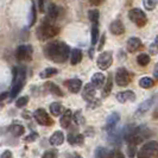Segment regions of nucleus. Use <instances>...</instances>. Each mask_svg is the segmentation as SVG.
I'll list each match as a JSON object with an SVG mask.
<instances>
[{
    "label": "nucleus",
    "mask_w": 158,
    "mask_h": 158,
    "mask_svg": "<svg viewBox=\"0 0 158 158\" xmlns=\"http://www.w3.org/2000/svg\"><path fill=\"white\" fill-rule=\"evenodd\" d=\"M139 86L144 89H149V88L153 87L155 86V81L151 77H148V76H144L142 79L139 80Z\"/></svg>",
    "instance_id": "bb28decb"
},
{
    "label": "nucleus",
    "mask_w": 158,
    "mask_h": 158,
    "mask_svg": "<svg viewBox=\"0 0 158 158\" xmlns=\"http://www.w3.org/2000/svg\"><path fill=\"white\" fill-rule=\"evenodd\" d=\"M32 54H33V49L30 44H25V45H19L16 50V57L18 61L20 62H27L31 61Z\"/></svg>",
    "instance_id": "423d86ee"
},
{
    "label": "nucleus",
    "mask_w": 158,
    "mask_h": 158,
    "mask_svg": "<svg viewBox=\"0 0 158 158\" xmlns=\"http://www.w3.org/2000/svg\"><path fill=\"white\" fill-rule=\"evenodd\" d=\"M105 40H106V36H105V33H103L102 36H101V38L99 40V45H98V50H102L103 45H105Z\"/></svg>",
    "instance_id": "79ce46f5"
},
{
    "label": "nucleus",
    "mask_w": 158,
    "mask_h": 158,
    "mask_svg": "<svg viewBox=\"0 0 158 158\" xmlns=\"http://www.w3.org/2000/svg\"><path fill=\"white\" fill-rule=\"evenodd\" d=\"M157 156H158V155H157Z\"/></svg>",
    "instance_id": "603ef678"
},
{
    "label": "nucleus",
    "mask_w": 158,
    "mask_h": 158,
    "mask_svg": "<svg viewBox=\"0 0 158 158\" xmlns=\"http://www.w3.org/2000/svg\"><path fill=\"white\" fill-rule=\"evenodd\" d=\"M38 6H40V12H44V1L43 0H38Z\"/></svg>",
    "instance_id": "49530a36"
},
{
    "label": "nucleus",
    "mask_w": 158,
    "mask_h": 158,
    "mask_svg": "<svg viewBox=\"0 0 158 158\" xmlns=\"http://www.w3.org/2000/svg\"><path fill=\"white\" fill-rule=\"evenodd\" d=\"M49 143H50L51 145H54V146H60V145H62L64 143L63 132H61V131L54 132L52 135L50 137V139H49Z\"/></svg>",
    "instance_id": "dca6fc26"
},
{
    "label": "nucleus",
    "mask_w": 158,
    "mask_h": 158,
    "mask_svg": "<svg viewBox=\"0 0 158 158\" xmlns=\"http://www.w3.org/2000/svg\"><path fill=\"white\" fill-rule=\"evenodd\" d=\"M96 88L92 85V83H87L85 88H83V92H82V98L89 102V101H92L93 99L95 98V93H96V90H95Z\"/></svg>",
    "instance_id": "4468645a"
},
{
    "label": "nucleus",
    "mask_w": 158,
    "mask_h": 158,
    "mask_svg": "<svg viewBox=\"0 0 158 158\" xmlns=\"http://www.w3.org/2000/svg\"><path fill=\"white\" fill-rule=\"evenodd\" d=\"M73 156H74V158H82V156L79 155V153H76V152H75V153H73Z\"/></svg>",
    "instance_id": "8fccbe9b"
},
{
    "label": "nucleus",
    "mask_w": 158,
    "mask_h": 158,
    "mask_svg": "<svg viewBox=\"0 0 158 158\" xmlns=\"http://www.w3.org/2000/svg\"><path fill=\"white\" fill-rule=\"evenodd\" d=\"M99 17H100V12L98 10H89L88 11V18L95 25H98V23H99Z\"/></svg>",
    "instance_id": "7c9ffc66"
},
{
    "label": "nucleus",
    "mask_w": 158,
    "mask_h": 158,
    "mask_svg": "<svg viewBox=\"0 0 158 158\" xmlns=\"http://www.w3.org/2000/svg\"><path fill=\"white\" fill-rule=\"evenodd\" d=\"M112 158H125V156L123 155V152L121 151H113V157Z\"/></svg>",
    "instance_id": "37998d69"
},
{
    "label": "nucleus",
    "mask_w": 158,
    "mask_h": 158,
    "mask_svg": "<svg viewBox=\"0 0 158 158\" xmlns=\"http://www.w3.org/2000/svg\"><path fill=\"white\" fill-rule=\"evenodd\" d=\"M106 81V77L102 73H95L94 75L92 76V80H90V83L94 86L95 88H101L103 86Z\"/></svg>",
    "instance_id": "a211bd4d"
},
{
    "label": "nucleus",
    "mask_w": 158,
    "mask_h": 158,
    "mask_svg": "<svg viewBox=\"0 0 158 158\" xmlns=\"http://www.w3.org/2000/svg\"><path fill=\"white\" fill-rule=\"evenodd\" d=\"M58 32H60V29L57 26L44 20L40 26V29L37 30V37H40V40H48V38L55 37Z\"/></svg>",
    "instance_id": "7ed1b4c3"
},
{
    "label": "nucleus",
    "mask_w": 158,
    "mask_h": 158,
    "mask_svg": "<svg viewBox=\"0 0 158 158\" xmlns=\"http://www.w3.org/2000/svg\"><path fill=\"white\" fill-rule=\"evenodd\" d=\"M113 151L106 148H98L95 150V158H112Z\"/></svg>",
    "instance_id": "4be33fe9"
},
{
    "label": "nucleus",
    "mask_w": 158,
    "mask_h": 158,
    "mask_svg": "<svg viewBox=\"0 0 158 158\" xmlns=\"http://www.w3.org/2000/svg\"><path fill=\"white\" fill-rule=\"evenodd\" d=\"M25 80H26V69L24 67H20L19 69L15 68L13 69V83H12L11 92L8 93L10 98L13 99L18 95V93L23 89L25 85Z\"/></svg>",
    "instance_id": "f03ea898"
},
{
    "label": "nucleus",
    "mask_w": 158,
    "mask_h": 158,
    "mask_svg": "<svg viewBox=\"0 0 158 158\" xmlns=\"http://www.w3.org/2000/svg\"><path fill=\"white\" fill-rule=\"evenodd\" d=\"M57 73H58V70L56 68H47L40 74V79H49L51 76H55Z\"/></svg>",
    "instance_id": "c756f323"
},
{
    "label": "nucleus",
    "mask_w": 158,
    "mask_h": 158,
    "mask_svg": "<svg viewBox=\"0 0 158 158\" xmlns=\"http://www.w3.org/2000/svg\"><path fill=\"white\" fill-rule=\"evenodd\" d=\"M10 132L15 137H20L25 132V127L23 125H19V124H15V125H12V126L10 127Z\"/></svg>",
    "instance_id": "a878e982"
},
{
    "label": "nucleus",
    "mask_w": 158,
    "mask_h": 158,
    "mask_svg": "<svg viewBox=\"0 0 158 158\" xmlns=\"http://www.w3.org/2000/svg\"><path fill=\"white\" fill-rule=\"evenodd\" d=\"M69 56H70V63L73 65H76L82 61V51L80 49H73Z\"/></svg>",
    "instance_id": "412c9836"
},
{
    "label": "nucleus",
    "mask_w": 158,
    "mask_h": 158,
    "mask_svg": "<svg viewBox=\"0 0 158 158\" xmlns=\"http://www.w3.org/2000/svg\"><path fill=\"white\" fill-rule=\"evenodd\" d=\"M158 155V143L155 140L148 142L142 146V149L137 152L138 158H152Z\"/></svg>",
    "instance_id": "20e7f679"
},
{
    "label": "nucleus",
    "mask_w": 158,
    "mask_h": 158,
    "mask_svg": "<svg viewBox=\"0 0 158 158\" xmlns=\"http://www.w3.org/2000/svg\"><path fill=\"white\" fill-rule=\"evenodd\" d=\"M8 96H10V95H8L7 92H4V93H1V94H0V102H2L5 99H7Z\"/></svg>",
    "instance_id": "a18cd8bd"
},
{
    "label": "nucleus",
    "mask_w": 158,
    "mask_h": 158,
    "mask_svg": "<svg viewBox=\"0 0 158 158\" xmlns=\"http://www.w3.org/2000/svg\"><path fill=\"white\" fill-rule=\"evenodd\" d=\"M98 67L101 69V70H106L108 69L113 63V56H112L111 51H103L101 52L99 57H98Z\"/></svg>",
    "instance_id": "6e6552de"
},
{
    "label": "nucleus",
    "mask_w": 158,
    "mask_h": 158,
    "mask_svg": "<svg viewBox=\"0 0 158 158\" xmlns=\"http://www.w3.org/2000/svg\"><path fill=\"white\" fill-rule=\"evenodd\" d=\"M71 120H73V113L70 110H65V111L61 114V120H60V124L63 128H67L70 125Z\"/></svg>",
    "instance_id": "f3484780"
},
{
    "label": "nucleus",
    "mask_w": 158,
    "mask_h": 158,
    "mask_svg": "<svg viewBox=\"0 0 158 158\" xmlns=\"http://www.w3.org/2000/svg\"><path fill=\"white\" fill-rule=\"evenodd\" d=\"M36 15H37V12H36V6H35V4H32L31 16H30V26L35 25V23H36Z\"/></svg>",
    "instance_id": "4c0bfd02"
},
{
    "label": "nucleus",
    "mask_w": 158,
    "mask_h": 158,
    "mask_svg": "<svg viewBox=\"0 0 158 158\" xmlns=\"http://www.w3.org/2000/svg\"><path fill=\"white\" fill-rule=\"evenodd\" d=\"M68 142L71 145H82L85 142V137L80 133H70L68 135Z\"/></svg>",
    "instance_id": "aec40b11"
},
{
    "label": "nucleus",
    "mask_w": 158,
    "mask_h": 158,
    "mask_svg": "<svg viewBox=\"0 0 158 158\" xmlns=\"http://www.w3.org/2000/svg\"><path fill=\"white\" fill-rule=\"evenodd\" d=\"M117 100L120 103L125 102H132L135 100V94L133 90H124L117 94Z\"/></svg>",
    "instance_id": "9d476101"
},
{
    "label": "nucleus",
    "mask_w": 158,
    "mask_h": 158,
    "mask_svg": "<svg viewBox=\"0 0 158 158\" xmlns=\"http://www.w3.org/2000/svg\"><path fill=\"white\" fill-rule=\"evenodd\" d=\"M137 62L142 67H146L151 62V57L149 56V54H139L137 57Z\"/></svg>",
    "instance_id": "c85d7f7f"
},
{
    "label": "nucleus",
    "mask_w": 158,
    "mask_h": 158,
    "mask_svg": "<svg viewBox=\"0 0 158 158\" xmlns=\"http://www.w3.org/2000/svg\"><path fill=\"white\" fill-rule=\"evenodd\" d=\"M131 77H130V73L125 68H119L115 71V83L120 87H125L130 83Z\"/></svg>",
    "instance_id": "1a4fd4ad"
},
{
    "label": "nucleus",
    "mask_w": 158,
    "mask_h": 158,
    "mask_svg": "<svg viewBox=\"0 0 158 158\" xmlns=\"http://www.w3.org/2000/svg\"><path fill=\"white\" fill-rule=\"evenodd\" d=\"M126 48L130 52H135L137 50H139L142 48V40H139L138 37H131L130 40H127Z\"/></svg>",
    "instance_id": "2eb2a0df"
},
{
    "label": "nucleus",
    "mask_w": 158,
    "mask_h": 158,
    "mask_svg": "<svg viewBox=\"0 0 158 158\" xmlns=\"http://www.w3.org/2000/svg\"><path fill=\"white\" fill-rule=\"evenodd\" d=\"M153 76H155V79L158 80V63L155 65V69H153Z\"/></svg>",
    "instance_id": "de8ad7c7"
},
{
    "label": "nucleus",
    "mask_w": 158,
    "mask_h": 158,
    "mask_svg": "<svg viewBox=\"0 0 158 158\" xmlns=\"http://www.w3.org/2000/svg\"><path fill=\"white\" fill-rule=\"evenodd\" d=\"M27 102H29V96H22L16 101V106L18 108H22L24 106H26Z\"/></svg>",
    "instance_id": "f704fd0d"
},
{
    "label": "nucleus",
    "mask_w": 158,
    "mask_h": 158,
    "mask_svg": "<svg viewBox=\"0 0 158 158\" xmlns=\"http://www.w3.org/2000/svg\"><path fill=\"white\" fill-rule=\"evenodd\" d=\"M45 88L50 93L57 95V96H63V92L61 90V88L58 87V86H56L55 83H52V82H47L45 83Z\"/></svg>",
    "instance_id": "393cba45"
},
{
    "label": "nucleus",
    "mask_w": 158,
    "mask_h": 158,
    "mask_svg": "<svg viewBox=\"0 0 158 158\" xmlns=\"http://www.w3.org/2000/svg\"><path fill=\"white\" fill-rule=\"evenodd\" d=\"M128 18L133 24H135L138 27H143L148 23V18L146 15L143 12L140 8H132L128 12Z\"/></svg>",
    "instance_id": "39448f33"
},
{
    "label": "nucleus",
    "mask_w": 158,
    "mask_h": 158,
    "mask_svg": "<svg viewBox=\"0 0 158 158\" xmlns=\"http://www.w3.org/2000/svg\"><path fill=\"white\" fill-rule=\"evenodd\" d=\"M0 158H13V153L10 150H6L0 155Z\"/></svg>",
    "instance_id": "a19ab883"
},
{
    "label": "nucleus",
    "mask_w": 158,
    "mask_h": 158,
    "mask_svg": "<svg viewBox=\"0 0 158 158\" xmlns=\"http://www.w3.org/2000/svg\"><path fill=\"white\" fill-rule=\"evenodd\" d=\"M67 158H74V156H73V155H69V153H68V155H67Z\"/></svg>",
    "instance_id": "3c124183"
},
{
    "label": "nucleus",
    "mask_w": 158,
    "mask_h": 158,
    "mask_svg": "<svg viewBox=\"0 0 158 158\" xmlns=\"http://www.w3.org/2000/svg\"><path fill=\"white\" fill-rule=\"evenodd\" d=\"M143 5L148 11H152L157 6V0H143Z\"/></svg>",
    "instance_id": "473e14b6"
},
{
    "label": "nucleus",
    "mask_w": 158,
    "mask_h": 158,
    "mask_svg": "<svg viewBox=\"0 0 158 158\" xmlns=\"http://www.w3.org/2000/svg\"><path fill=\"white\" fill-rule=\"evenodd\" d=\"M65 111V108L63 107V105L60 102H54L50 105V113L54 115V117H58L61 115L63 112Z\"/></svg>",
    "instance_id": "5701e85b"
},
{
    "label": "nucleus",
    "mask_w": 158,
    "mask_h": 158,
    "mask_svg": "<svg viewBox=\"0 0 158 158\" xmlns=\"http://www.w3.org/2000/svg\"><path fill=\"white\" fill-rule=\"evenodd\" d=\"M157 51H158V36L155 38V42L152 43V45L150 47V52L152 55H156Z\"/></svg>",
    "instance_id": "ea45409f"
},
{
    "label": "nucleus",
    "mask_w": 158,
    "mask_h": 158,
    "mask_svg": "<svg viewBox=\"0 0 158 158\" xmlns=\"http://www.w3.org/2000/svg\"><path fill=\"white\" fill-rule=\"evenodd\" d=\"M44 54L55 63H64L70 55V48L63 42H51L44 48Z\"/></svg>",
    "instance_id": "f257e3e1"
},
{
    "label": "nucleus",
    "mask_w": 158,
    "mask_h": 158,
    "mask_svg": "<svg viewBox=\"0 0 158 158\" xmlns=\"http://www.w3.org/2000/svg\"><path fill=\"white\" fill-rule=\"evenodd\" d=\"M42 158H57V150L52 149V150H48L43 153Z\"/></svg>",
    "instance_id": "c9c22d12"
},
{
    "label": "nucleus",
    "mask_w": 158,
    "mask_h": 158,
    "mask_svg": "<svg viewBox=\"0 0 158 158\" xmlns=\"http://www.w3.org/2000/svg\"><path fill=\"white\" fill-rule=\"evenodd\" d=\"M102 87V96L106 98V96H108V95L111 94L112 87H113V80H112L111 75H108V79H107V81H105Z\"/></svg>",
    "instance_id": "b1692460"
},
{
    "label": "nucleus",
    "mask_w": 158,
    "mask_h": 158,
    "mask_svg": "<svg viewBox=\"0 0 158 158\" xmlns=\"http://www.w3.org/2000/svg\"><path fill=\"white\" fill-rule=\"evenodd\" d=\"M128 157L133 158L137 155V145L135 144H128Z\"/></svg>",
    "instance_id": "e433bc0d"
},
{
    "label": "nucleus",
    "mask_w": 158,
    "mask_h": 158,
    "mask_svg": "<svg viewBox=\"0 0 158 158\" xmlns=\"http://www.w3.org/2000/svg\"><path fill=\"white\" fill-rule=\"evenodd\" d=\"M119 120H120V114L117 113V112L112 113L111 115L107 118V121H106V127H105L106 131H107V132L113 131V130L115 128V126L118 125Z\"/></svg>",
    "instance_id": "f8f14e48"
},
{
    "label": "nucleus",
    "mask_w": 158,
    "mask_h": 158,
    "mask_svg": "<svg viewBox=\"0 0 158 158\" xmlns=\"http://www.w3.org/2000/svg\"><path fill=\"white\" fill-rule=\"evenodd\" d=\"M105 0H89V2L93 5V6H99V5H101Z\"/></svg>",
    "instance_id": "c03bdc74"
},
{
    "label": "nucleus",
    "mask_w": 158,
    "mask_h": 158,
    "mask_svg": "<svg viewBox=\"0 0 158 158\" xmlns=\"http://www.w3.org/2000/svg\"><path fill=\"white\" fill-rule=\"evenodd\" d=\"M60 15V8L56 6L55 4H50L48 7V16L50 19H56Z\"/></svg>",
    "instance_id": "cd10ccee"
},
{
    "label": "nucleus",
    "mask_w": 158,
    "mask_h": 158,
    "mask_svg": "<svg viewBox=\"0 0 158 158\" xmlns=\"http://www.w3.org/2000/svg\"><path fill=\"white\" fill-rule=\"evenodd\" d=\"M152 103H153V99H152V98H151V99H148V100H145L144 102H142L140 105H139L138 110H137V112H135V115H143V114H145V113L151 108Z\"/></svg>",
    "instance_id": "6ab92c4d"
},
{
    "label": "nucleus",
    "mask_w": 158,
    "mask_h": 158,
    "mask_svg": "<svg viewBox=\"0 0 158 158\" xmlns=\"http://www.w3.org/2000/svg\"><path fill=\"white\" fill-rule=\"evenodd\" d=\"M23 117L25 119H30V118H31V114H30V113H27V112H24V113H23Z\"/></svg>",
    "instance_id": "09e8293b"
},
{
    "label": "nucleus",
    "mask_w": 158,
    "mask_h": 158,
    "mask_svg": "<svg viewBox=\"0 0 158 158\" xmlns=\"http://www.w3.org/2000/svg\"><path fill=\"white\" fill-rule=\"evenodd\" d=\"M37 139H38V133L32 132L31 135H29L26 138H25V142L26 143H33V142H36Z\"/></svg>",
    "instance_id": "58836bf2"
},
{
    "label": "nucleus",
    "mask_w": 158,
    "mask_h": 158,
    "mask_svg": "<svg viewBox=\"0 0 158 158\" xmlns=\"http://www.w3.org/2000/svg\"><path fill=\"white\" fill-rule=\"evenodd\" d=\"M74 121H75L77 125H83V124H85V117H83L82 112L80 111V110L75 112V114H74Z\"/></svg>",
    "instance_id": "72a5a7b5"
},
{
    "label": "nucleus",
    "mask_w": 158,
    "mask_h": 158,
    "mask_svg": "<svg viewBox=\"0 0 158 158\" xmlns=\"http://www.w3.org/2000/svg\"><path fill=\"white\" fill-rule=\"evenodd\" d=\"M33 118L37 121V124H40L42 126H51L54 124L52 119L50 118V115L47 113V111L43 110V108L36 110L33 113Z\"/></svg>",
    "instance_id": "0eeeda50"
},
{
    "label": "nucleus",
    "mask_w": 158,
    "mask_h": 158,
    "mask_svg": "<svg viewBox=\"0 0 158 158\" xmlns=\"http://www.w3.org/2000/svg\"><path fill=\"white\" fill-rule=\"evenodd\" d=\"M110 31L114 36H121L125 32V26H124V24H123L121 20L117 19V20H114V22L111 23V25H110Z\"/></svg>",
    "instance_id": "ddd939ff"
},
{
    "label": "nucleus",
    "mask_w": 158,
    "mask_h": 158,
    "mask_svg": "<svg viewBox=\"0 0 158 158\" xmlns=\"http://www.w3.org/2000/svg\"><path fill=\"white\" fill-rule=\"evenodd\" d=\"M99 40V27L98 25L93 24V27H92V45H95Z\"/></svg>",
    "instance_id": "2f4dec72"
},
{
    "label": "nucleus",
    "mask_w": 158,
    "mask_h": 158,
    "mask_svg": "<svg viewBox=\"0 0 158 158\" xmlns=\"http://www.w3.org/2000/svg\"><path fill=\"white\" fill-rule=\"evenodd\" d=\"M65 86L68 88V90L73 94H77L81 88H82V81L80 79H70L65 81Z\"/></svg>",
    "instance_id": "9b49d317"
}]
</instances>
